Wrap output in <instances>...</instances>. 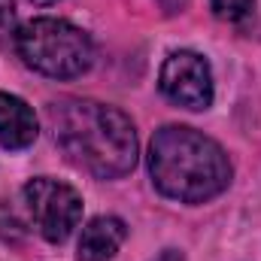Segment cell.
Here are the masks:
<instances>
[{"label":"cell","mask_w":261,"mask_h":261,"mask_svg":"<svg viewBox=\"0 0 261 261\" xmlns=\"http://www.w3.org/2000/svg\"><path fill=\"white\" fill-rule=\"evenodd\" d=\"M31 3H37V6H49V3H55V0H31Z\"/></svg>","instance_id":"cell-11"},{"label":"cell","mask_w":261,"mask_h":261,"mask_svg":"<svg viewBox=\"0 0 261 261\" xmlns=\"http://www.w3.org/2000/svg\"><path fill=\"white\" fill-rule=\"evenodd\" d=\"M128 228L116 216H97L82 228L79 246H76V261H110L119 246L125 243Z\"/></svg>","instance_id":"cell-6"},{"label":"cell","mask_w":261,"mask_h":261,"mask_svg":"<svg viewBox=\"0 0 261 261\" xmlns=\"http://www.w3.org/2000/svg\"><path fill=\"white\" fill-rule=\"evenodd\" d=\"M15 52L21 61L52 79L82 76L94 61L88 34L64 18H34L15 31Z\"/></svg>","instance_id":"cell-3"},{"label":"cell","mask_w":261,"mask_h":261,"mask_svg":"<svg viewBox=\"0 0 261 261\" xmlns=\"http://www.w3.org/2000/svg\"><path fill=\"white\" fill-rule=\"evenodd\" d=\"M161 94L186 110H206L213 103V70L197 52H173L158 76Z\"/></svg>","instance_id":"cell-5"},{"label":"cell","mask_w":261,"mask_h":261,"mask_svg":"<svg viewBox=\"0 0 261 261\" xmlns=\"http://www.w3.org/2000/svg\"><path fill=\"white\" fill-rule=\"evenodd\" d=\"M40 134L34 110L15 97V94H3L0 91V146L6 149H28Z\"/></svg>","instance_id":"cell-7"},{"label":"cell","mask_w":261,"mask_h":261,"mask_svg":"<svg viewBox=\"0 0 261 261\" xmlns=\"http://www.w3.org/2000/svg\"><path fill=\"white\" fill-rule=\"evenodd\" d=\"M24 206L34 222V228L49 240L61 243L73 234V228L82 219V197L73 186L52 176H37L24 186Z\"/></svg>","instance_id":"cell-4"},{"label":"cell","mask_w":261,"mask_h":261,"mask_svg":"<svg viewBox=\"0 0 261 261\" xmlns=\"http://www.w3.org/2000/svg\"><path fill=\"white\" fill-rule=\"evenodd\" d=\"M49 122L55 143L76 167L97 179H116L134 170L137 130L122 110L88 97H64L49 107Z\"/></svg>","instance_id":"cell-1"},{"label":"cell","mask_w":261,"mask_h":261,"mask_svg":"<svg viewBox=\"0 0 261 261\" xmlns=\"http://www.w3.org/2000/svg\"><path fill=\"white\" fill-rule=\"evenodd\" d=\"M155 261H186V258H182V252H179V249H164Z\"/></svg>","instance_id":"cell-10"},{"label":"cell","mask_w":261,"mask_h":261,"mask_svg":"<svg viewBox=\"0 0 261 261\" xmlns=\"http://www.w3.org/2000/svg\"><path fill=\"white\" fill-rule=\"evenodd\" d=\"M12 21H15V6H12V0H0V37L12 34Z\"/></svg>","instance_id":"cell-9"},{"label":"cell","mask_w":261,"mask_h":261,"mask_svg":"<svg viewBox=\"0 0 261 261\" xmlns=\"http://www.w3.org/2000/svg\"><path fill=\"white\" fill-rule=\"evenodd\" d=\"M210 6H213V12H216L219 18H225V21H240V18H246V15L252 12L255 0H210Z\"/></svg>","instance_id":"cell-8"},{"label":"cell","mask_w":261,"mask_h":261,"mask_svg":"<svg viewBox=\"0 0 261 261\" xmlns=\"http://www.w3.org/2000/svg\"><path fill=\"white\" fill-rule=\"evenodd\" d=\"M149 173L164 197L203 203L228 189L231 161L213 137L186 125H164L149 146Z\"/></svg>","instance_id":"cell-2"}]
</instances>
